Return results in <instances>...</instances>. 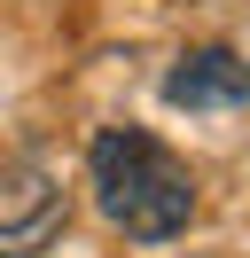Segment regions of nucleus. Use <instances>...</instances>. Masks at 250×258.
<instances>
[{
	"label": "nucleus",
	"instance_id": "7ed1b4c3",
	"mask_svg": "<svg viewBox=\"0 0 250 258\" xmlns=\"http://www.w3.org/2000/svg\"><path fill=\"white\" fill-rule=\"evenodd\" d=\"M164 102L172 110H234V102H250V63L234 47H188L164 71Z\"/></svg>",
	"mask_w": 250,
	"mask_h": 258
},
{
	"label": "nucleus",
	"instance_id": "f257e3e1",
	"mask_svg": "<svg viewBox=\"0 0 250 258\" xmlns=\"http://www.w3.org/2000/svg\"><path fill=\"white\" fill-rule=\"evenodd\" d=\"M86 172H94L102 219L117 227V235H133V242H172L188 219H196V180H188V164L172 157L156 133H141V125L94 133Z\"/></svg>",
	"mask_w": 250,
	"mask_h": 258
},
{
	"label": "nucleus",
	"instance_id": "f03ea898",
	"mask_svg": "<svg viewBox=\"0 0 250 258\" xmlns=\"http://www.w3.org/2000/svg\"><path fill=\"white\" fill-rule=\"evenodd\" d=\"M62 227V188L31 157L0 164V258H39Z\"/></svg>",
	"mask_w": 250,
	"mask_h": 258
}]
</instances>
